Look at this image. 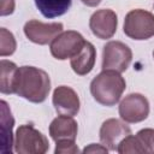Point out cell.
<instances>
[{
  "mask_svg": "<svg viewBox=\"0 0 154 154\" xmlns=\"http://www.w3.org/2000/svg\"><path fill=\"white\" fill-rule=\"evenodd\" d=\"M51 91L49 75L35 66H20L18 69L16 94L30 102H43Z\"/></svg>",
  "mask_w": 154,
  "mask_h": 154,
  "instance_id": "cell-1",
  "label": "cell"
},
{
  "mask_svg": "<svg viewBox=\"0 0 154 154\" xmlns=\"http://www.w3.org/2000/svg\"><path fill=\"white\" fill-rule=\"evenodd\" d=\"M34 2L43 17L55 18L69 11L72 0H34Z\"/></svg>",
  "mask_w": 154,
  "mask_h": 154,
  "instance_id": "cell-17",
  "label": "cell"
},
{
  "mask_svg": "<svg viewBox=\"0 0 154 154\" xmlns=\"http://www.w3.org/2000/svg\"><path fill=\"white\" fill-rule=\"evenodd\" d=\"M125 88L126 82L124 77L112 70H102L90 82V93L94 100L107 107L119 102Z\"/></svg>",
  "mask_w": 154,
  "mask_h": 154,
  "instance_id": "cell-2",
  "label": "cell"
},
{
  "mask_svg": "<svg viewBox=\"0 0 154 154\" xmlns=\"http://www.w3.org/2000/svg\"><path fill=\"white\" fill-rule=\"evenodd\" d=\"M118 26L117 13L111 8L96 10L89 19V28L94 36L100 40H108L113 37Z\"/></svg>",
  "mask_w": 154,
  "mask_h": 154,
  "instance_id": "cell-10",
  "label": "cell"
},
{
  "mask_svg": "<svg viewBox=\"0 0 154 154\" xmlns=\"http://www.w3.org/2000/svg\"><path fill=\"white\" fill-rule=\"evenodd\" d=\"M124 34L136 41L154 36V14L147 10L135 8L126 13L123 25Z\"/></svg>",
  "mask_w": 154,
  "mask_h": 154,
  "instance_id": "cell-4",
  "label": "cell"
},
{
  "mask_svg": "<svg viewBox=\"0 0 154 154\" xmlns=\"http://www.w3.org/2000/svg\"><path fill=\"white\" fill-rule=\"evenodd\" d=\"M63 23H43L37 19H30L24 24L23 31L26 38L36 45L45 46L51 45V42L63 32Z\"/></svg>",
  "mask_w": 154,
  "mask_h": 154,
  "instance_id": "cell-8",
  "label": "cell"
},
{
  "mask_svg": "<svg viewBox=\"0 0 154 154\" xmlns=\"http://www.w3.org/2000/svg\"><path fill=\"white\" fill-rule=\"evenodd\" d=\"M54 153L55 154H77L79 153V149H78V146L76 144V141H60V142H57Z\"/></svg>",
  "mask_w": 154,
  "mask_h": 154,
  "instance_id": "cell-19",
  "label": "cell"
},
{
  "mask_svg": "<svg viewBox=\"0 0 154 154\" xmlns=\"http://www.w3.org/2000/svg\"><path fill=\"white\" fill-rule=\"evenodd\" d=\"M120 119L126 123H141L149 116V101L140 93H131L126 95L118 106Z\"/></svg>",
  "mask_w": 154,
  "mask_h": 154,
  "instance_id": "cell-7",
  "label": "cell"
},
{
  "mask_svg": "<svg viewBox=\"0 0 154 154\" xmlns=\"http://www.w3.org/2000/svg\"><path fill=\"white\" fill-rule=\"evenodd\" d=\"M14 6H16L14 0H1V5H0V14H1V16H8V14H12L13 11H14Z\"/></svg>",
  "mask_w": 154,
  "mask_h": 154,
  "instance_id": "cell-20",
  "label": "cell"
},
{
  "mask_svg": "<svg viewBox=\"0 0 154 154\" xmlns=\"http://www.w3.org/2000/svg\"><path fill=\"white\" fill-rule=\"evenodd\" d=\"M81 1L88 7H96L101 2V0H81Z\"/></svg>",
  "mask_w": 154,
  "mask_h": 154,
  "instance_id": "cell-22",
  "label": "cell"
},
{
  "mask_svg": "<svg viewBox=\"0 0 154 154\" xmlns=\"http://www.w3.org/2000/svg\"><path fill=\"white\" fill-rule=\"evenodd\" d=\"M1 137H2V148L1 152L5 154H11L12 152V146L14 144L13 141V134H12V129H13V124H14V119L11 114V111L8 109L7 102L5 100H1Z\"/></svg>",
  "mask_w": 154,
  "mask_h": 154,
  "instance_id": "cell-16",
  "label": "cell"
},
{
  "mask_svg": "<svg viewBox=\"0 0 154 154\" xmlns=\"http://www.w3.org/2000/svg\"><path fill=\"white\" fill-rule=\"evenodd\" d=\"M17 48V42L11 31H8L6 28L0 29V55L7 57L12 55Z\"/></svg>",
  "mask_w": 154,
  "mask_h": 154,
  "instance_id": "cell-18",
  "label": "cell"
},
{
  "mask_svg": "<svg viewBox=\"0 0 154 154\" xmlns=\"http://www.w3.org/2000/svg\"><path fill=\"white\" fill-rule=\"evenodd\" d=\"M49 136L57 143L60 141H76L78 124L70 116L59 114L49 124Z\"/></svg>",
  "mask_w": 154,
  "mask_h": 154,
  "instance_id": "cell-13",
  "label": "cell"
},
{
  "mask_svg": "<svg viewBox=\"0 0 154 154\" xmlns=\"http://www.w3.org/2000/svg\"><path fill=\"white\" fill-rule=\"evenodd\" d=\"M153 58H154V51H153Z\"/></svg>",
  "mask_w": 154,
  "mask_h": 154,
  "instance_id": "cell-23",
  "label": "cell"
},
{
  "mask_svg": "<svg viewBox=\"0 0 154 154\" xmlns=\"http://www.w3.org/2000/svg\"><path fill=\"white\" fill-rule=\"evenodd\" d=\"M131 134L130 126L123 119L109 118L106 119L99 131L101 143L108 148V150H117L119 143Z\"/></svg>",
  "mask_w": 154,
  "mask_h": 154,
  "instance_id": "cell-11",
  "label": "cell"
},
{
  "mask_svg": "<svg viewBox=\"0 0 154 154\" xmlns=\"http://www.w3.org/2000/svg\"><path fill=\"white\" fill-rule=\"evenodd\" d=\"M95 60H96V49L91 42L85 41L79 53L70 59V66L76 75L85 76L90 73L91 70L94 69Z\"/></svg>",
  "mask_w": 154,
  "mask_h": 154,
  "instance_id": "cell-14",
  "label": "cell"
},
{
  "mask_svg": "<svg viewBox=\"0 0 154 154\" xmlns=\"http://www.w3.org/2000/svg\"><path fill=\"white\" fill-rule=\"evenodd\" d=\"M18 66L10 60L1 59L0 61V91L1 94H16V83L18 76Z\"/></svg>",
  "mask_w": 154,
  "mask_h": 154,
  "instance_id": "cell-15",
  "label": "cell"
},
{
  "mask_svg": "<svg viewBox=\"0 0 154 154\" xmlns=\"http://www.w3.org/2000/svg\"><path fill=\"white\" fill-rule=\"evenodd\" d=\"M108 152V148L105 147L103 144H96V143H90L89 146H87L82 153L83 154H87V153H107Z\"/></svg>",
  "mask_w": 154,
  "mask_h": 154,
  "instance_id": "cell-21",
  "label": "cell"
},
{
  "mask_svg": "<svg viewBox=\"0 0 154 154\" xmlns=\"http://www.w3.org/2000/svg\"><path fill=\"white\" fill-rule=\"evenodd\" d=\"M52 102L58 114L75 117L79 112L81 101L78 94L67 85H59L54 89Z\"/></svg>",
  "mask_w": 154,
  "mask_h": 154,
  "instance_id": "cell-12",
  "label": "cell"
},
{
  "mask_svg": "<svg viewBox=\"0 0 154 154\" xmlns=\"http://www.w3.org/2000/svg\"><path fill=\"white\" fill-rule=\"evenodd\" d=\"M119 154H144L154 153V129L146 128L136 132V135L126 136L118 146Z\"/></svg>",
  "mask_w": 154,
  "mask_h": 154,
  "instance_id": "cell-9",
  "label": "cell"
},
{
  "mask_svg": "<svg viewBox=\"0 0 154 154\" xmlns=\"http://www.w3.org/2000/svg\"><path fill=\"white\" fill-rule=\"evenodd\" d=\"M85 43L84 37L76 30H67L60 32L49 45V51L53 58L58 60H66L73 58L83 48Z\"/></svg>",
  "mask_w": 154,
  "mask_h": 154,
  "instance_id": "cell-6",
  "label": "cell"
},
{
  "mask_svg": "<svg viewBox=\"0 0 154 154\" xmlns=\"http://www.w3.org/2000/svg\"><path fill=\"white\" fill-rule=\"evenodd\" d=\"M132 60V51L122 41H108L102 51V70H112L119 73L126 71Z\"/></svg>",
  "mask_w": 154,
  "mask_h": 154,
  "instance_id": "cell-5",
  "label": "cell"
},
{
  "mask_svg": "<svg viewBox=\"0 0 154 154\" xmlns=\"http://www.w3.org/2000/svg\"><path fill=\"white\" fill-rule=\"evenodd\" d=\"M13 148L17 154H45L49 149V142L32 125L23 124L16 130Z\"/></svg>",
  "mask_w": 154,
  "mask_h": 154,
  "instance_id": "cell-3",
  "label": "cell"
}]
</instances>
